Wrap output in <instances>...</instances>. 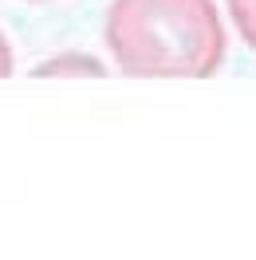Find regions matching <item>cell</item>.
Wrapping results in <instances>:
<instances>
[{
  "mask_svg": "<svg viewBox=\"0 0 256 260\" xmlns=\"http://www.w3.org/2000/svg\"><path fill=\"white\" fill-rule=\"evenodd\" d=\"M103 40L138 79H209L229 48L213 0H111Z\"/></svg>",
  "mask_w": 256,
  "mask_h": 260,
  "instance_id": "1",
  "label": "cell"
},
{
  "mask_svg": "<svg viewBox=\"0 0 256 260\" xmlns=\"http://www.w3.org/2000/svg\"><path fill=\"white\" fill-rule=\"evenodd\" d=\"M79 71H87V75H103V63L99 59H91V55H55V59H44V63L36 67V75H79Z\"/></svg>",
  "mask_w": 256,
  "mask_h": 260,
  "instance_id": "2",
  "label": "cell"
},
{
  "mask_svg": "<svg viewBox=\"0 0 256 260\" xmlns=\"http://www.w3.org/2000/svg\"><path fill=\"white\" fill-rule=\"evenodd\" d=\"M225 8H229V20H233L237 36L256 51V0H225Z\"/></svg>",
  "mask_w": 256,
  "mask_h": 260,
  "instance_id": "3",
  "label": "cell"
},
{
  "mask_svg": "<svg viewBox=\"0 0 256 260\" xmlns=\"http://www.w3.org/2000/svg\"><path fill=\"white\" fill-rule=\"evenodd\" d=\"M16 71V59H12V44H8V36L0 32V79H8Z\"/></svg>",
  "mask_w": 256,
  "mask_h": 260,
  "instance_id": "4",
  "label": "cell"
},
{
  "mask_svg": "<svg viewBox=\"0 0 256 260\" xmlns=\"http://www.w3.org/2000/svg\"><path fill=\"white\" fill-rule=\"evenodd\" d=\"M28 4H48V0H28Z\"/></svg>",
  "mask_w": 256,
  "mask_h": 260,
  "instance_id": "5",
  "label": "cell"
}]
</instances>
